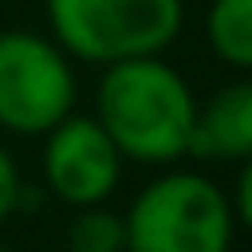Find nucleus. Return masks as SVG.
Instances as JSON below:
<instances>
[{
	"label": "nucleus",
	"instance_id": "f257e3e1",
	"mask_svg": "<svg viewBox=\"0 0 252 252\" xmlns=\"http://www.w3.org/2000/svg\"><path fill=\"white\" fill-rule=\"evenodd\" d=\"M94 118L122 158L142 165H173L189 154L197 98L185 75L161 55H138L102 67Z\"/></svg>",
	"mask_w": 252,
	"mask_h": 252
},
{
	"label": "nucleus",
	"instance_id": "f03ea898",
	"mask_svg": "<svg viewBox=\"0 0 252 252\" xmlns=\"http://www.w3.org/2000/svg\"><path fill=\"white\" fill-rule=\"evenodd\" d=\"M126 252H228L236 217L228 189L197 169H169L130 201Z\"/></svg>",
	"mask_w": 252,
	"mask_h": 252
},
{
	"label": "nucleus",
	"instance_id": "7ed1b4c3",
	"mask_svg": "<svg viewBox=\"0 0 252 252\" xmlns=\"http://www.w3.org/2000/svg\"><path fill=\"white\" fill-rule=\"evenodd\" d=\"M51 39L83 63L161 55L185 24L181 0H43Z\"/></svg>",
	"mask_w": 252,
	"mask_h": 252
},
{
	"label": "nucleus",
	"instance_id": "20e7f679",
	"mask_svg": "<svg viewBox=\"0 0 252 252\" xmlns=\"http://www.w3.org/2000/svg\"><path fill=\"white\" fill-rule=\"evenodd\" d=\"M75 110L71 55L35 32H0V130L47 134Z\"/></svg>",
	"mask_w": 252,
	"mask_h": 252
},
{
	"label": "nucleus",
	"instance_id": "39448f33",
	"mask_svg": "<svg viewBox=\"0 0 252 252\" xmlns=\"http://www.w3.org/2000/svg\"><path fill=\"white\" fill-rule=\"evenodd\" d=\"M122 154L94 114H67L43 134V185L71 209L106 205L122 181Z\"/></svg>",
	"mask_w": 252,
	"mask_h": 252
},
{
	"label": "nucleus",
	"instance_id": "423d86ee",
	"mask_svg": "<svg viewBox=\"0 0 252 252\" xmlns=\"http://www.w3.org/2000/svg\"><path fill=\"white\" fill-rule=\"evenodd\" d=\"M193 158L205 161H248L252 154V83L236 79L220 87L193 118Z\"/></svg>",
	"mask_w": 252,
	"mask_h": 252
},
{
	"label": "nucleus",
	"instance_id": "0eeeda50",
	"mask_svg": "<svg viewBox=\"0 0 252 252\" xmlns=\"http://www.w3.org/2000/svg\"><path fill=\"white\" fill-rule=\"evenodd\" d=\"M205 39L232 71L252 67V0H213L205 12Z\"/></svg>",
	"mask_w": 252,
	"mask_h": 252
},
{
	"label": "nucleus",
	"instance_id": "6e6552de",
	"mask_svg": "<svg viewBox=\"0 0 252 252\" xmlns=\"http://www.w3.org/2000/svg\"><path fill=\"white\" fill-rule=\"evenodd\" d=\"M67 248L71 252H126L122 217L110 213L106 205L75 209V220L67 228Z\"/></svg>",
	"mask_w": 252,
	"mask_h": 252
},
{
	"label": "nucleus",
	"instance_id": "1a4fd4ad",
	"mask_svg": "<svg viewBox=\"0 0 252 252\" xmlns=\"http://www.w3.org/2000/svg\"><path fill=\"white\" fill-rule=\"evenodd\" d=\"M20 169H16V161H12V154L4 150V142H0V224L16 213V205H20Z\"/></svg>",
	"mask_w": 252,
	"mask_h": 252
},
{
	"label": "nucleus",
	"instance_id": "9d476101",
	"mask_svg": "<svg viewBox=\"0 0 252 252\" xmlns=\"http://www.w3.org/2000/svg\"><path fill=\"white\" fill-rule=\"evenodd\" d=\"M228 205H232L236 224H248V217H252V169H248V161H240V173H236V185H232Z\"/></svg>",
	"mask_w": 252,
	"mask_h": 252
},
{
	"label": "nucleus",
	"instance_id": "9b49d317",
	"mask_svg": "<svg viewBox=\"0 0 252 252\" xmlns=\"http://www.w3.org/2000/svg\"><path fill=\"white\" fill-rule=\"evenodd\" d=\"M0 252H4V244H0Z\"/></svg>",
	"mask_w": 252,
	"mask_h": 252
}]
</instances>
